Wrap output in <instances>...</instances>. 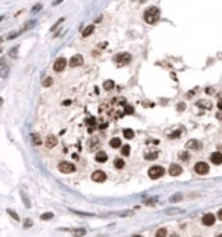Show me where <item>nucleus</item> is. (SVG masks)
I'll return each mask as SVG.
<instances>
[{"label":"nucleus","instance_id":"ea45409f","mask_svg":"<svg viewBox=\"0 0 222 237\" xmlns=\"http://www.w3.org/2000/svg\"><path fill=\"white\" fill-rule=\"evenodd\" d=\"M216 118L219 120H222V112H217L216 113Z\"/></svg>","mask_w":222,"mask_h":237},{"label":"nucleus","instance_id":"c03bdc74","mask_svg":"<svg viewBox=\"0 0 222 237\" xmlns=\"http://www.w3.org/2000/svg\"><path fill=\"white\" fill-rule=\"evenodd\" d=\"M139 1H141V2H144V1H145V0H139Z\"/></svg>","mask_w":222,"mask_h":237},{"label":"nucleus","instance_id":"473e14b6","mask_svg":"<svg viewBox=\"0 0 222 237\" xmlns=\"http://www.w3.org/2000/svg\"><path fill=\"white\" fill-rule=\"evenodd\" d=\"M64 19H65L64 18H62V19H59V21H57V22H56V23H55V24H54V25H53V26H52V27H51V28H50V31H54V30H55V29H56V28H57V26H58V25H59L60 23H61V22H62V21H64Z\"/></svg>","mask_w":222,"mask_h":237},{"label":"nucleus","instance_id":"f704fd0d","mask_svg":"<svg viewBox=\"0 0 222 237\" xmlns=\"http://www.w3.org/2000/svg\"><path fill=\"white\" fill-rule=\"evenodd\" d=\"M180 158H181L183 161H186L187 159L189 158V155L187 154V152H181V154L180 155Z\"/></svg>","mask_w":222,"mask_h":237},{"label":"nucleus","instance_id":"e433bc0d","mask_svg":"<svg viewBox=\"0 0 222 237\" xmlns=\"http://www.w3.org/2000/svg\"><path fill=\"white\" fill-rule=\"evenodd\" d=\"M184 108H186V104L184 103H180L178 105V111H184Z\"/></svg>","mask_w":222,"mask_h":237},{"label":"nucleus","instance_id":"aec40b11","mask_svg":"<svg viewBox=\"0 0 222 237\" xmlns=\"http://www.w3.org/2000/svg\"><path fill=\"white\" fill-rule=\"evenodd\" d=\"M0 73H1V77H6L8 76V74H9V68H8L5 64H1Z\"/></svg>","mask_w":222,"mask_h":237},{"label":"nucleus","instance_id":"4c0bfd02","mask_svg":"<svg viewBox=\"0 0 222 237\" xmlns=\"http://www.w3.org/2000/svg\"><path fill=\"white\" fill-rule=\"evenodd\" d=\"M88 123L90 124V125H94V124L96 123V119H95L94 117H91L90 119L88 120Z\"/></svg>","mask_w":222,"mask_h":237},{"label":"nucleus","instance_id":"cd10ccee","mask_svg":"<svg viewBox=\"0 0 222 237\" xmlns=\"http://www.w3.org/2000/svg\"><path fill=\"white\" fill-rule=\"evenodd\" d=\"M166 235V229L165 228H160V229H158L157 231V233H155V236L157 237H163Z\"/></svg>","mask_w":222,"mask_h":237},{"label":"nucleus","instance_id":"39448f33","mask_svg":"<svg viewBox=\"0 0 222 237\" xmlns=\"http://www.w3.org/2000/svg\"><path fill=\"white\" fill-rule=\"evenodd\" d=\"M131 55L128 53H120L116 56V62L120 65H126L131 62Z\"/></svg>","mask_w":222,"mask_h":237},{"label":"nucleus","instance_id":"5701e85b","mask_svg":"<svg viewBox=\"0 0 222 237\" xmlns=\"http://www.w3.org/2000/svg\"><path fill=\"white\" fill-rule=\"evenodd\" d=\"M32 140H33V142L35 143L36 145H41V144H42L41 138H40V135L38 134H34L32 135Z\"/></svg>","mask_w":222,"mask_h":237},{"label":"nucleus","instance_id":"c9c22d12","mask_svg":"<svg viewBox=\"0 0 222 237\" xmlns=\"http://www.w3.org/2000/svg\"><path fill=\"white\" fill-rule=\"evenodd\" d=\"M42 9V5L41 4H36L35 6H34L32 8V13H36V12H38V11H40Z\"/></svg>","mask_w":222,"mask_h":237},{"label":"nucleus","instance_id":"a211bd4d","mask_svg":"<svg viewBox=\"0 0 222 237\" xmlns=\"http://www.w3.org/2000/svg\"><path fill=\"white\" fill-rule=\"evenodd\" d=\"M114 82L111 79H108V80H105L104 82H103V88L105 89V90H111V89L114 88Z\"/></svg>","mask_w":222,"mask_h":237},{"label":"nucleus","instance_id":"37998d69","mask_svg":"<svg viewBox=\"0 0 222 237\" xmlns=\"http://www.w3.org/2000/svg\"><path fill=\"white\" fill-rule=\"evenodd\" d=\"M70 103H71L70 101H67V102H65V105H68V104H70Z\"/></svg>","mask_w":222,"mask_h":237},{"label":"nucleus","instance_id":"ddd939ff","mask_svg":"<svg viewBox=\"0 0 222 237\" xmlns=\"http://www.w3.org/2000/svg\"><path fill=\"white\" fill-rule=\"evenodd\" d=\"M57 142H58L57 138L54 135H48L47 140H45V146L47 148H53L54 146L57 145Z\"/></svg>","mask_w":222,"mask_h":237},{"label":"nucleus","instance_id":"f257e3e1","mask_svg":"<svg viewBox=\"0 0 222 237\" xmlns=\"http://www.w3.org/2000/svg\"><path fill=\"white\" fill-rule=\"evenodd\" d=\"M160 17V12L157 7H151L149 9H147L144 13V19L147 23L149 24H154L155 23Z\"/></svg>","mask_w":222,"mask_h":237},{"label":"nucleus","instance_id":"7ed1b4c3","mask_svg":"<svg viewBox=\"0 0 222 237\" xmlns=\"http://www.w3.org/2000/svg\"><path fill=\"white\" fill-rule=\"evenodd\" d=\"M58 169L63 173H71L76 170V167L68 162H61L58 164Z\"/></svg>","mask_w":222,"mask_h":237},{"label":"nucleus","instance_id":"a878e982","mask_svg":"<svg viewBox=\"0 0 222 237\" xmlns=\"http://www.w3.org/2000/svg\"><path fill=\"white\" fill-rule=\"evenodd\" d=\"M73 233L74 235H84L86 233V229L84 228H78V229H73Z\"/></svg>","mask_w":222,"mask_h":237},{"label":"nucleus","instance_id":"4468645a","mask_svg":"<svg viewBox=\"0 0 222 237\" xmlns=\"http://www.w3.org/2000/svg\"><path fill=\"white\" fill-rule=\"evenodd\" d=\"M107 160V155H106L105 152L103 151H100L97 153L96 155V161L98 163H104Z\"/></svg>","mask_w":222,"mask_h":237},{"label":"nucleus","instance_id":"79ce46f5","mask_svg":"<svg viewBox=\"0 0 222 237\" xmlns=\"http://www.w3.org/2000/svg\"><path fill=\"white\" fill-rule=\"evenodd\" d=\"M62 1H63V0H56L55 2H53V4H52V5H53V6H55V5H58V4H60Z\"/></svg>","mask_w":222,"mask_h":237},{"label":"nucleus","instance_id":"58836bf2","mask_svg":"<svg viewBox=\"0 0 222 237\" xmlns=\"http://www.w3.org/2000/svg\"><path fill=\"white\" fill-rule=\"evenodd\" d=\"M217 216H218V219L220 220V221H222V209H220V210L218 211Z\"/></svg>","mask_w":222,"mask_h":237},{"label":"nucleus","instance_id":"a19ab883","mask_svg":"<svg viewBox=\"0 0 222 237\" xmlns=\"http://www.w3.org/2000/svg\"><path fill=\"white\" fill-rule=\"evenodd\" d=\"M217 106H218V108H219V109H221V111H222V100H220V101L218 102Z\"/></svg>","mask_w":222,"mask_h":237},{"label":"nucleus","instance_id":"7c9ffc66","mask_svg":"<svg viewBox=\"0 0 222 237\" xmlns=\"http://www.w3.org/2000/svg\"><path fill=\"white\" fill-rule=\"evenodd\" d=\"M133 111H134V109L131 106H125V112L126 114H132V113H133Z\"/></svg>","mask_w":222,"mask_h":237},{"label":"nucleus","instance_id":"f3484780","mask_svg":"<svg viewBox=\"0 0 222 237\" xmlns=\"http://www.w3.org/2000/svg\"><path fill=\"white\" fill-rule=\"evenodd\" d=\"M121 144H122V141L118 138H114L110 140V145L112 148H118V147L121 146Z\"/></svg>","mask_w":222,"mask_h":237},{"label":"nucleus","instance_id":"9b49d317","mask_svg":"<svg viewBox=\"0 0 222 237\" xmlns=\"http://www.w3.org/2000/svg\"><path fill=\"white\" fill-rule=\"evenodd\" d=\"M183 172V169L177 164H172L169 167V173L171 176H178Z\"/></svg>","mask_w":222,"mask_h":237},{"label":"nucleus","instance_id":"9d476101","mask_svg":"<svg viewBox=\"0 0 222 237\" xmlns=\"http://www.w3.org/2000/svg\"><path fill=\"white\" fill-rule=\"evenodd\" d=\"M92 179L96 182H103L106 179V174L102 170H97L92 174Z\"/></svg>","mask_w":222,"mask_h":237},{"label":"nucleus","instance_id":"412c9836","mask_svg":"<svg viewBox=\"0 0 222 237\" xmlns=\"http://www.w3.org/2000/svg\"><path fill=\"white\" fill-rule=\"evenodd\" d=\"M114 166H115V167H116V169H123L124 166H125V162H124L122 159H115Z\"/></svg>","mask_w":222,"mask_h":237},{"label":"nucleus","instance_id":"bb28decb","mask_svg":"<svg viewBox=\"0 0 222 237\" xmlns=\"http://www.w3.org/2000/svg\"><path fill=\"white\" fill-rule=\"evenodd\" d=\"M53 83V80H52V79H51L50 77H48L47 79H45V82H43V85L45 86V87H49V86L52 84Z\"/></svg>","mask_w":222,"mask_h":237},{"label":"nucleus","instance_id":"1a4fd4ad","mask_svg":"<svg viewBox=\"0 0 222 237\" xmlns=\"http://www.w3.org/2000/svg\"><path fill=\"white\" fill-rule=\"evenodd\" d=\"M83 64V57L80 54L74 55L70 60V66L71 67H77V66H81Z\"/></svg>","mask_w":222,"mask_h":237},{"label":"nucleus","instance_id":"f03ea898","mask_svg":"<svg viewBox=\"0 0 222 237\" xmlns=\"http://www.w3.org/2000/svg\"><path fill=\"white\" fill-rule=\"evenodd\" d=\"M165 173V169L160 166H154L149 169L148 174L151 179H158L161 176L164 175Z\"/></svg>","mask_w":222,"mask_h":237},{"label":"nucleus","instance_id":"b1692460","mask_svg":"<svg viewBox=\"0 0 222 237\" xmlns=\"http://www.w3.org/2000/svg\"><path fill=\"white\" fill-rule=\"evenodd\" d=\"M181 198H183V196H181V193H176L175 196H173L172 198H170V202L180 201V200H181Z\"/></svg>","mask_w":222,"mask_h":237},{"label":"nucleus","instance_id":"6e6552de","mask_svg":"<svg viewBox=\"0 0 222 237\" xmlns=\"http://www.w3.org/2000/svg\"><path fill=\"white\" fill-rule=\"evenodd\" d=\"M214 222H215V217L212 213H208L206 215H204V217L202 218V222H203L205 225H208V227L214 224Z\"/></svg>","mask_w":222,"mask_h":237},{"label":"nucleus","instance_id":"393cba45","mask_svg":"<svg viewBox=\"0 0 222 237\" xmlns=\"http://www.w3.org/2000/svg\"><path fill=\"white\" fill-rule=\"evenodd\" d=\"M53 218V214L51 212H47V213H44L43 215L41 216V219L42 220H45V221H47V220H50Z\"/></svg>","mask_w":222,"mask_h":237},{"label":"nucleus","instance_id":"dca6fc26","mask_svg":"<svg viewBox=\"0 0 222 237\" xmlns=\"http://www.w3.org/2000/svg\"><path fill=\"white\" fill-rule=\"evenodd\" d=\"M184 212L183 210L178 209V208H171V209H167L165 210V214L168 216H174V215H178L179 213Z\"/></svg>","mask_w":222,"mask_h":237},{"label":"nucleus","instance_id":"4be33fe9","mask_svg":"<svg viewBox=\"0 0 222 237\" xmlns=\"http://www.w3.org/2000/svg\"><path fill=\"white\" fill-rule=\"evenodd\" d=\"M129 153H131V146L129 144L124 145V147L122 148V154L126 156V157H128V156H129Z\"/></svg>","mask_w":222,"mask_h":237},{"label":"nucleus","instance_id":"2f4dec72","mask_svg":"<svg viewBox=\"0 0 222 237\" xmlns=\"http://www.w3.org/2000/svg\"><path fill=\"white\" fill-rule=\"evenodd\" d=\"M16 53H18V48H13L12 50H10V56L11 57H13V58H16Z\"/></svg>","mask_w":222,"mask_h":237},{"label":"nucleus","instance_id":"72a5a7b5","mask_svg":"<svg viewBox=\"0 0 222 237\" xmlns=\"http://www.w3.org/2000/svg\"><path fill=\"white\" fill-rule=\"evenodd\" d=\"M7 212L9 213V214H11V216H12L15 220H16V221H19V216H18V214H16V213L13 212L12 210H9V209L7 210Z\"/></svg>","mask_w":222,"mask_h":237},{"label":"nucleus","instance_id":"c756f323","mask_svg":"<svg viewBox=\"0 0 222 237\" xmlns=\"http://www.w3.org/2000/svg\"><path fill=\"white\" fill-rule=\"evenodd\" d=\"M145 158L147 159V160H150V161L155 160V158H157V152L150 153V154H149L148 156H145Z\"/></svg>","mask_w":222,"mask_h":237},{"label":"nucleus","instance_id":"f8f14e48","mask_svg":"<svg viewBox=\"0 0 222 237\" xmlns=\"http://www.w3.org/2000/svg\"><path fill=\"white\" fill-rule=\"evenodd\" d=\"M210 161L214 164H222V154L220 152H213L210 156Z\"/></svg>","mask_w":222,"mask_h":237},{"label":"nucleus","instance_id":"c85d7f7f","mask_svg":"<svg viewBox=\"0 0 222 237\" xmlns=\"http://www.w3.org/2000/svg\"><path fill=\"white\" fill-rule=\"evenodd\" d=\"M181 131V130H177V131H175L174 133H172L171 135H169V138H177L180 137Z\"/></svg>","mask_w":222,"mask_h":237},{"label":"nucleus","instance_id":"423d86ee","mask_svg":"<svg viewBox=\"0 0 222 237\" xmlns=\"http://www.w3.org/2000/svg\"><path fill=\"white\" fill-rule=\"evenodd\" d=\"M186 147L187 149L191 150H200L203 147V144L197 140H190L186 143Z\"/></svg>","mask_w":222,"mask_h":237},{"label":"nucleus","instance_id":"0eeeda50","mask_svg":"<svg viewBox=\"0 0 222 237\" xmlns=\"http://www.w3.org/2000/svg\"><path fill=\"white\" fill-rule=\"evenodd\" d=\"M66 65H67V61H66V59L64 57H60L55 61L53 65V69L55 72H61L65 69Z\"/></svg>","mask_w":222,"mask_h":237},{"label":"nucleus","instance_id":"2eb2a0df","mask_svg":"<svg viewBox=\"0 0 222 237\" xmlns=\"http://www.w3.org/2000/svg\"><path fill=\"white\" fill-rule=\"evenodd\" d=\"M95 29V26L94 25H88L87 27L85 28L84 30H83V32H82V37H84V38H86V37H88V36H90L92 33H93V31Z\"/></svg>","mask_w":222,"mask_h":237},{"label":"nucleus","instance_id":"20e7f679","mask_svg":"<svg viewBox=\"0 0 222 237\" xmlns=\"http://www.w3.org/2000/svg\"><path fill=\"white\" fill-rule=\"evenodd\" d=\"M194 170L198 173V174L204 175V174H207V173L209 172L210 167L207 163H204V162H199V163H197L195 164Z\"/></svg>","mask_w":222,"mask_h":237},{"label":"nucleus","instance_id":"6ab92c4d","mask_svg":"<svg viewBox=\"0 0 222 237\" xmlns=\"http://www.w3.org/2000/svg\"><path fill=\"white\" fill-rule=\"evenodd\" d=\"M124 135H125L126 138H128V140H131V138H133L134 137V133L132 131L131 129H126L124 130Z\"/></svg>","mask_w":222,"mask_h":237}]
</instances>
